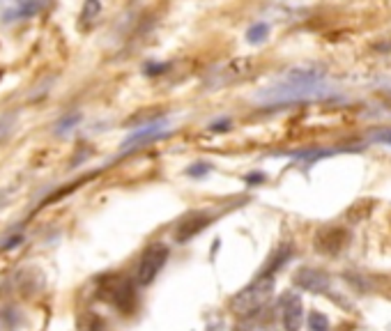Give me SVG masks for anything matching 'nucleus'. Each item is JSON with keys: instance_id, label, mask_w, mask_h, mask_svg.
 Returning <instances> with one entry per match:
<instances>
[{"instance_id": "nucleus-1", "label": "nucleus", "mask_w": 391, "mask_h": 331, "mask_svg": "<svg viewBox=\"0 0 391 331\" xmlns=\"http://www.w3.org/2000/svg\"><path fill=\"white\" fill-rule=\"evenodd\" d=\"M334 97V90L325 86H315V88H304V86H290V83H274V86L260 90L255 95V103L260 106H295V103H306V101H320Z\"/></svg>"}, {"instance_id": "nucleus-2", "label": "nucleus", "mask_w": 391, "mask_h": 331, "mask_svg": "<svg viewBox=\"0 0 391 331\" xmlns=\"http://www.w3.org/2000/svg\"><path fill=\"white\" fill-rule=\"evenodd\" d=\"M272 292H274V278L272 276H258L251 285H246L244 290H240V292L230 299L233 313H238L242 317L258 313V310L270 302Z\"/></svg>"}, {"instance_id": "nucleus-3", "label": "nucleus", "mask_w": 391, "mask_h": 331, "mask_svg": "<svg viewBox=\"0 0 391 331\" xmlns=\"http://www.w3.org/2000/svg\"><path fill=\"white\" fill-rule=\"evenodd\" d=\"M166 260H168V246L166 244H152L141 258V265H138V272H136V283L150 285L154 278L159 276Z\"/></svg>"}, {"instance_id": "nucleus-4", "label": "nucleus", "mask_w": 391, "mask_h": 331, "mask_svg": "<svg viewBox=\"0 0 391 331\" xmlns=\"http://www.w3.org/2000/svg\"><path fill=\"white\" fill-rule=\"evenodd\" d=\"M171 133V122L168 120H152L148 124H143V127L133 129L129 136L120 143V152H129V150H136L138 145H148V143H154L163 136H168Z\"/></svg>"}, {"instance_id": "nucleus-5", "label": "nucleus", "mask_w": 391, "mask_h": 331, "mask_svg": "<svg viewBox=\"0 0 391 331\" xmlns=\"http://www.w3.org/2000/svg\"><path fill=\"white\" fill-rule=\"evenodd\" d=\"M279 310H281V325L285 331H300L302 322H304V306H302V297L295 292H283L281 302H279Z\"/></svg>"}, {"instance_id": "nucleus-6", "label": "nucleus", "mask_w": 391, "mask_h": 331, "mask_svg": "<svg viewBox=\"0 0 391 331\" xmlns=\"http://www.w3.org/2000/svg\"><path fill=\"white\" fill-rule=\"evenodd\" d=\"M283 83H290V86H304V88H315V86H325L327 74L320 67H293L290 71H285V76L281 78Z\"/></svg>"}, {"instance_id": "nucleus-7", "label": "nucleus", "mask_w": 391, "mask_h": 331, "mask_svg": "<svg viewBox=\"0 0 391 331\" xmlns=\"http://www.w3.org/2000/svg\"><path fill=\"white\" fill-rule=\"evenodd\" d=\"M295 285H300L306 292H315V295H323L329 290V276L320 269H313V267H302L300 272L295 274Z\"/></svg>"}, {"instance_id": "nucleus-8", "label": "nucleus", "mask_w": 391, "mask_h": 331, "mask_svg": "<svg viewBox=\"0 0 391 331\" xmlns=\"http://www.w3.org/2000/svg\"><path fill=\"white\" fill-rule=\"evenodd\" d=\"M212 223V214L208 212H193L189 214L187 219H182L175 228V240L178 242H189L191 237L198 235L203 228H208Z\"/></svg>"}, {"instance_id": "nucleus-9", "label": "nucleus", "mask_w": 391, "mask_h": 331, "mask_svg": "<svg viewBox=\"0 0 391 331\" xmlns=\"http://www.w3.org/2000/svg\"><path fill=\"white\" fill-rule=\"evenodd\" d=\"M51 0H14V7L9 9L7 19L12 21H28L37 14H42L44 9L49 7Z\"/></svg>"}, {"instance_id": "nucleus-10", "label": "nucleus", "mask_w": 391, "mask_h": 331, "mask_svg": "<svg viewBox=\"0 0 391 331\" xmlns=\"http://www.w3.org/2000/svg\"><path fill=\"white\" fill-rule=\"evenodd\" d=\"M345 237L347 235L343 228H327V230L318 235L315 246H318V251H323V253H338L347 242Z\"/></svg>"}, {"instance_id": "nucleus-11", "label": "nucleus", "mask_w": 391, "mask_h": 331, "mask_svg": "<svg viewBox=\"0 0 391 331\" xmlns=\"http://www.w3.org/2000/svg\"><path fill=\"white\" fill-rule=\"evenodd\" d=\"M270 30L272 28L267 21H255V24H251L249 30H246V41H249L251 46H258V44H263V41H267Z\"/></svg>"}, {"instance_id": "nucleus-12", "label": "nucleus", "mask_w": 391, "mask_h": 331, "mask_svg": "<svg viewBox=\"0 0 391 331\" xmlns=\"http://www.w3.org/2000/svg\"><path fill=\"white\" fill-rule=\"evenodd\" d=\"M99 12H101V3L99 0H86V5H83V9H81V28H88L92 21H97V16H99Z\"/></svg>"}, {"instance_id": "nucleus-13", "label": "nucleus", "mask_w": 391, "mask_h": 331, "mask_svg": "<svg viewBox=\"0 0 391 331\" xmlns=\"http://www.w3.org/2000/svg\"><path fill=\"white\" fill-rule=\"evenodd\" d=\"M81 113L78 111H71V113H67V116H63L58 122H56V133L58 136H65V133H69L71 129H76L78 127V122H81Z\"/></svg>"}, {"instance_id": "nucleus-14", "label": "nucleus", "mask_w": 391, "mask_h": 331, "mask_svg": "<svg viewBox=\"0 0 391 331\" xmlns=\"http://www.w3.org/2000/svg\"><path fill=\"white\" fill-rule=\"evenodd\" d=\"M16 120H19L16 111L5 113V116H0V145L7 143V138L14 133V129H16Z\"/></svg>"}, {"instance_id": "nucleus-15", "label": "nucleus", "mask_w": 391, "mask_h": 331, "mask_svg": "<svg viewBox=\"0 0 391 331\" xmlns=\"http://www.w3.org/2000/svg\"><path fill=\"white\" fill-rule=\"evenodd\" d=\"M308 331H329V320L313 310V313H308Z\"/></svg>"}, {"instance_id": "nucleus-16", "label": "nucleus", "mask_w": 391, "mask_h": 331, "mask_svg": "<svg viewBox=\"0 0 391 331\" xmlns=\"http://www.w3.org/2000/svg\"><path fill=\"white\" fill-rule=\"evenodd\" d=\"M212 170V163L208 161H198V163H191L189 168H187V175L189 178H205Z\"/></svg>"}, {"instance_id": "nucleus-17", "label": "nucleus", "mask_w": 391, "mask_h": 331, "mask_svg": "<svg viewBox=\"0 0 391 331\" xmlns=\"http://www.w3.org/2000/svg\"><path fill=\"white\" fill-rule=\"evenodd\" d=\"M373 143H382V145H391V129H382V131H375L373 136H370Z\"/></svg>"}, {"instance_id": "nucleus-18", "label": "nucleus", "mask_w": 391, "mask_h": 331, "mask_svg": "<svg viewBox=\"0 0 391 331\" xmlns=\"http://www.w3.org/2000/svg\"><path fill=\"white\" fill-rule=\"evenodd\" d=\"M228 127H230V120H228V118H221V120H217V122H212V124H210V129H212V131H228Z\"/></svg>"}, {"instance_id": "nucleus-19", "label": "nucleus", "mask_w": 391, "mask_h": 331, "mask_svg": "<svg viewBox=\"0 0 391 331\" xmlns=\"http://www.w3.org/2000/svg\"><path fill=\"white\" fill-rule=\"evenodd\" d=\"M21 242H24V235H14V237H9V242L0 244V248H3V251H7V248H14L16 244H21Z\"/></svg>"}, {"instance_id": "nucleus-20", "label": "nucleus", "mask_w": 391, "mask_h": 331, "mask_svg": "<svg viewBox=\"0 0 391 331\" xmlns=\"http://www.w3.org/2000/svg\"><path fill=\"white\" fill-rule=\"evenodd\" d=\"M168 67L166 65H148L146 67V71H148V76H159L161 71H166Z\"/></svg>"}, {"instance_id": "nucleus-21", "label": "nucleus", "mask_w": 391, "mask_h": 331, "mask_svg": "<svg viewBox=\"0 0 391 331\" xmlns=\"http://www.w3.org/2000/svg\"><path fill=\"white\" fill-rule=\"evenodd\" d=\"M7 195H9V191H0V207L7 203Z\"/></svg>"}]
</instances>
